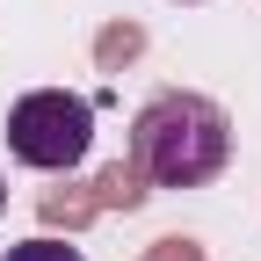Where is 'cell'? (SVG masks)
<instances>
[{"label": "cell", "mask_w": 261, "mask_h": 261, "mask_svg": "<svg viewBox=\"0 0 261 261\" xmlns=\"http://www.w3.org/2000/svg\"><path fill=\"white\" fill-rule=\"evenodd\" d=\"M130 160H138V174L152 189H203L211 174H225V160H232V123H225L218 102L203 94H152L130 123Z\"/></svg>", "instance_id": "1"}, {"label": "cell", "mask_w": 261, "mask_h": 261, "mask_svg": "<svg viewBox=\"0 0 261 261\" xmlns=\"http://www.w3.org/2000/svg\"><path fill=\"white\" fill-rule=\"evenodd\" d=\"M94 145V102L87 94H65V87H37L8 109V152L22 167H44V174H73Z\"/></svg>", "instance_id": "2"}, {"label": "cell", "mask_w": 261, "mask_h": 261, "mask_svg": "<svg viewBox=\"0 0 261 261\" xmlns=\"http://www.w3.org/2000/svg\"><path fill=\"white\" fill-rule=\"evenodd\" d=\"M0 261H87L80 247H65V240H15Z\"/></svg>", "instance_id": "3"}, {"label": "cell", "mask_w": 261, "mask_h": 261, "mask_svg": "<svg viewBox=\"0 0 261 261\" xmlns=\"http://www.w3.org/2000/svg\"><path fill=\"white\" fill-rule=\"evenodd\" d=\"M0 203H8V181H0Z\"/></svg>", "instance_id": "4"}]
</instances>
